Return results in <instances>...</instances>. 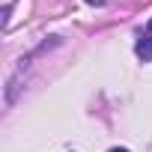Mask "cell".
Here are the masks:
<instances>
[{
	"mask_svg": "<svg viewBox=\"0 0 152 152\" xmlns=\"http://www.w3.org/2000/svg\"><path fill=\"white\" fill-rule=\"evenodd\" d=\"M110 152H128V149H119V146H116V149H110Z\"/></svg>",
	"mask_w": 152,
	"mask_h": 152,
	"instance_id": "cell-5",
	"label": "cell"
},
{
	"mask_svg": "<svg viewBox=\"0 0 152 152\" xmlns=\"http://www.w3.org/2000/svg\"><path fill=\"white\" fill-rule=\"evenodd\" d=\"M146 33H149V36H152V18H149V24H146Z\"/></svg>",
	"mask_w": 152,
	"mask_h": 152,
	"instance_id": "cell-4",
	"label": "cell"
},
{
	"mask_svg": "<svg viewBox=\"0 0 152 152\" xmlns=\"http://www.w3.org/2000/svg\"><path fill=\"white\" fill-rule=\"evenodd\" d=\"M134 51H137V57H140L143 63H149V60H152V36H140L137 45H134Z\"/></svg>",
	"mask_w": 152,
	"mask_h": 152,
	"instance_id": "cell-1",
	"label": "cell"
},
{
	"mask_svg": "<svg viewBox=\"0 0 152 152\" xmlns=\"http://www.w3.org/2000/svg\"><path fill=\"white\" fill-rule=\"evenodd\" d=\"M87 3H90V6H104L107 0H87Z\"/></svg>",
	"mask_w": 152,
	"mask_h": 152,
	"instance_id": "cell-3",
	"label": "cell"
},
{
	"mask_svg": "<svg viewBox=\"0 0 152 152\" xmlns=\"http://www.w3.org/2000/svg\"><path fill=\"white\" fill-rule=\"evenodd\" d=\"M9 12H12V6H3V27H9Z\"/></svg>",
	"mask_w": 152,
	"mask_h": 152,
	"instance_id": "cell-2",
	"label": "cell"
}]
</instances>
